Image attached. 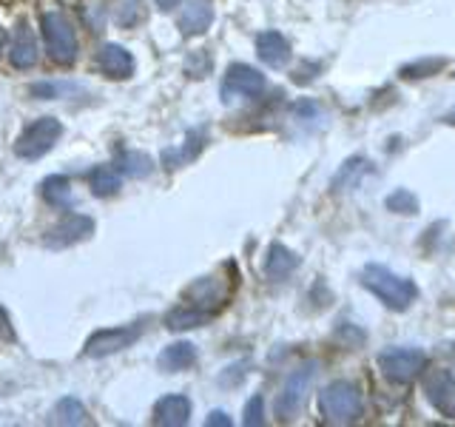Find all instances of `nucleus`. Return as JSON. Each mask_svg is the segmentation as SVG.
Here are the masks:
<instances>
[{
  "instance_id": "3",
  "label": "nucleus",
  "mask_w": 455,
  "mask_h": 427,
  "mask_svg": "<svg viewBox=\"0 0 455 427\" xmlns=\"http://www.w3.org/2000/svg\"><path fill=\"white\" fill-rule=\"evenodd\" d=\"M40 28H43V40H46V52L57 66H71L77 60V35L66 14L43 12Z\"/></svg>"
},
{
  "instance_id": "4",
  "label": "nucleus",
  "mask_w": 455,
  "mask_h": 427,
  "mask_svg": "<svg viewBox=\"0 0 455 427\" xmlns=\"http://www.w3.org/2000/svg\"><path fill=\"white\" fill-rule=\"evenodd\" d=\"M234 285H236L234 277H225V274H220V270H217V274L194 279L188 288L182 291V302L194 305L199 310H208L211 317H213V313H217L228 302V299H231Z\"/></svg>"
},
{
  "instance_id": "29",
  "label": "nucleus",
  "mask_w": 455,
  "mask_h": 427,
  "mask_svg": "<svg viewBox=\"0 0 455 427\" xmlns=\"http://www.w3.org/2000/svg\"><path fill=\"white\" fill-rule=\"evenodd\" d=\"M174 6H180V0H156V9L160 12H171Z\"/></svg>"
},
{
  "instance_id": "5",
  "label": "nucleus",
  "mask_w": 455,
  "mask_h": 427,
  "mask_svg": "<svg viewBox=\"0 0 455 427\" xmlns=\"http://www.w3.org/2000/svg\"><path fill=\"white\" fill-rule=\"evenodd\" d=\"M63 137V123L57 117H40L23 128V134L14 140V154L20 160H37V157L49 154L54 142Z\"/></svg>"
},
{
  "instance_id": "22",
  "label": "nucleus",
  "mask_w": 455,
  "mask_h": 427,
  "mask_svg": "<svg viewBox=\"0 0 455 427\" xmlns=\"http://www.w3.org/2000/svg\"><path fill=\"white\" fill-rule=\"evenodd\" d=\"M117 165H120L123 174H128V177H146L154 163H151V157L142 154V151H123Z\"/></svg>"
},
{
  "instance_id": "14",
  "label": "nucleus",
  "mask_w": 455,
  "mask_h": 427,
  "mask_svg": "<svg viewBox=\"0 0 455 427\" xmlns=\"http://www.w3.org/2000/svg\"><path fill=\"white\" fill-rule=\"evenodd\" d=\"M213 23V4L211 0H188L180 14V32L185 37L205 35Z\"/></svg>"
},
{
  "instance_id": "9",
  "label": "nucleus",
  "mask_w": 455,
  "mask_h": 427,
  "mask_svg": "<svg viewBox=\"0 0 455 427\" xmlns=\"http://www.w3.org/2000/svg\"><path fill=\"white\" fill-rule=\"evenodd\" d=\"M265 92V75L259 68L245 66V63H234L228 66L225 80H222V100L231 103L236 97H259Z\"/></svg>"
},
{
  "instance_id": "8",
  "label": "nucleus",
  "mask_w": 455,
  "mask_h": 427,
  "mask_svg": "<svg viewBox=\"0 0 455 427\" xmlns=\"http://www.w3.org/2000/svg\"><path fill=\"white\" fill-rule=\"evenodd\" d=\"M142 336V325H120V327H106L89 336V342L83 345V356L89 359H103V356L120 353L125 348H132L134 342Z\"/></svg>"
},
{
  "instance_id": "2",
  "label": "nucleus",
  "mask_w": 455,
  "mask_h": 427,
  "mask_svg": "<svg viewBox=\"0 0 455 427\" xmlns=\"http://www.w3.org/2000/svg\"><path fill=\"white\" fill-rule=\"evenodd\" d=\"M362 391L353 382H331L319 391V413L327 424H350L362 416Z\"/></svg>"
},
{
  "instance_id": "31",
  "label": "nucleus",
  "mask_w": 455,
  "mask_h": 427,
  "mask_svg": "<svg viewBox=\"0 0 455 427\" xmlns=\"http://www.w3.org/2000/svg\"><path fill=\"white\" fill-rule=\"evenodd\" d=\"M4 43H6V32L0 28V49H4Z\"/></svg>"
},
{
  "instance_id": "6",
  "label": "nucleus",
  "mask_w": 455,
  "mask_h": 427,
  "mask_svg": "<svg viewBox=\"0 0 455 427\" xmlns=\"http://www.w3.org/2000/svg\"><path fill=\"white\" fill-rule=\"evenodd\" d=\"M313 376H316V362H305V365H299L288 379H284L282 393L276 399V416L282 422L293 419L299 413V407L305 405V396L310 391Z\"/></svg>"
},
{
  "instance_id": "23",
  "label": "nucleus",
  "mask_w": 455,
  "mask_h": 427,
  "mask_svg": "<svg viewBox=\"0 0 455 427\" xmlns=\"http://www.w3.org/2000/svg\"><path fill=\"white\" fill-rule=\"evenodd\" d=\"M447 66V57H424V60H416L402 68V77L404 80H421V77H430L435 71H441Z\"/></svg>"
},
{
  "instance_id": "19",
  "label": "nucleus",
  "mask_w": 455,
  "mask_h": 427,
  "mask_svg": "<svg viewBox=\"0 0 455 427\" xmlns=\"http://www.w3.org/2000/svg\"><path fill=\"white\" fill-rule=\"evenodd\" d=\"M213 317L208 310H199L194 305H177L174 310H168V317H165V327L168 331H191V327H203L208 325Z\"/></svg>"
},
{
  "instance_id": "18",
  "label": "nucleus",
  "mask_w": 455,
  "mask_h": 427,
  "mask_svg": "<svg viewBox=\"0 0 455 427\" xmlns=\"http://www.w3.org/2000/svg\"><path fill=\"white\" fill-rule=\"evenodd\" d=\"M299 265V256L293 251H288L284 246H279V242H274V246L267 248V256H265V274L267 279H288L293 274V268Z\"/></svg>"
},
{
  "instance_id": "25",
  "label": "nucleus",
  "mask_w": 455,
  "mask_h": 427,
  "mask_svg": "<svg viewBox=\"0 0 455 427\" xmlns=\"http://www.w3.org/2000/svg\"><path fill=\"white\" fill-rule=\"evenodd\" d=\"M384 205H387L390 211H395V214H419V199L412 197L410 191H404V189H398L395 194H390L387 199H384Z\"/></svg>"
},
{
  "instance_id": "13",
  "label": "nucleus",
  "mask_w": 455,
  "mask_h": 427,
  "mask_svg": "<svg viewBox=\"0 0 455 427\" xmlns=\"http://www.w3.org/2000/svg\"><path fill=\"white\" fill-rule=\"evenodd\" d=\"M9 63L14 68H32L37 63V40L28 20H18V28H14V43H12V52H9Z\"/></svg>"
},
{
  "instance_id": "21",
  "label": "nucleus",
  "mask_w": 455,
  "mask_h": 427,
  "mask_svg": "<svg viewBox=\"0 0 455 427\" xmlns=\"http://www.w3.org/2000/svg\"><path fill=\"white\" fill-rule=\"evenodd\" d=\"M40 194H43V199H46V203L54 205V208H68V205H71V185H68V180L60 177V174H54V177H46V180H43Z\"/></svg>"
},
{
  "instance_id": "15",
  "label": "nucleus",
  "mask_w": 455,
  "mask_h": 427,
  "mask_svg": "<svg viewBox=\"0 0 455 427\" xmlns=\"http://www.w3.org/2000/svg\"><path fill=\"white\" fill-rule=\"evenodd\" d=\"M97 63L111 80H123L134 71V57L128 49H123L120 43H106L97 54Z\"/></svg>"
},
{
  "instance_id": "1",
  "label": "nucleus",
  "mask_w": 455,
  "mask_h": 427,
  "mask_svg": "<svg viewBox=\"0 0 455 427\" xmlns=\"http://www.w3.org/2000/svg\"><path fill=\"white\" fill-rule=\"evenodd\" d=\"M362 285H364L370 294H376L381 302L387 305V308H393V310H407L412 302H416V296H419L416 282L398 277L395 270L384 268L379 262L364 265V270H362Z\"/></svg>"
},
{
  "instance_id": "10",
  "label": "nucleus",
  "mask_w": 455,
  "mask_h": 427,
  "mask_svg": "<svg viewBox=\"0 0 455 427\" xmlns=\"http://www.w3.org/2000/svg\"><path fill=\"white\" fill-rule=\"evenodd\" d=\"M424 393H427V402H430L441 416L455 419V376L450 370L438 367L430 370L424 376Z\"/></svg>"
},
{
  "instance_id": "30",
  "label": "nucleus",
  "mask_w": 455,
  "mask_h": 427,
  "mask_svg": "<svg viewBox=\"0 0 455 427\" xmlns=\"http://www.w3.org/2000/svg\"><path fill=\"white\" fill-rule=\"evenodd\" d=\"M444 123H450V125H455V111H452V114H447V117H444Z\"/></svg>"
},
{
  "instance_id": "17",
  "label": "nucleus",
  "mask_w": 455,
  "mask_h": 427,
  "mask_svg": "<svg viewBox=\"0 0 455 427\" xmlns=\"http://www.w3.org/2000/svg\"><path fill=\"white\" fill-rule=\"evenodd\" d=\"M194 362H196V348L191 342H174V345H168L160 353V359H156L163 374H182V370H188Z\"/></svg>"
},
{
  "instance_id": "20",
  "label": "nucleus",
  "mask_w": 455,
  "mask_h": 427,
  "mask_svg": "<svg viewBox=\"0 0 455 427\" xmlns=\"http://www.w3.org/2000/svg\"><path fill=\"white\" fill-rule=\"evenodd\" d=\"M120 185H123L120 168H114V165H94L89 171V189L97 197H114V194L120 191Z\"/></svg>"
},
{
  "instance_id": "12",
  "label": "nucleus",
  "mask_w": 455,
  "mask_h": 427,
  "mask_svg": "<svg viewBox=\"0 0 455 427\" xmlns=\"http://www.w3.org/2000/svg\"><path fill=\"white\" fill-rule=\"evenodd\" d=\"M188 419H191V402H188V396H182V393L163 396L160 402L154 405V424H160V427H182V424H188Z\"/></svg>"
},
{
  "instance_id": "27",
  "label": "nucleus",
  "mask_w": 455,
  "mask_h": 427,
  "mask_svg": "<svg viewBox=\"0 0 455 427\" xmlns=\"http://www.w3.org/2000/svg\"><path fill=\"white\" fill-rule=\"evenodd\" d=\"M0 339H4V342H14V339H18V334H14L12 319H9V313H6L4 305H0Z\"/></svg>"
},
{
  "instance_id": "16",
  "label": "nucleus",
  "mask_w": 455,
  "mask_h": 427,
  "mask_svg": "<svg viewBox=\"0 0 455 427\" xmlns=\"http://www.w3.org/2000/svg\"><path fill=\"white\" fill-rule=\"evenodd\" d=\"M256 54L259 60L270 68H282L291 60V43L284 40V35L279 32H262L256 37Z\"/></svg>"
},
{
  "instance_id": "24",
  "label": "nucleus",
  "mask_w": 455,
  "mask_h": 427,
  "mask_svg": "<svg viewBox=\"0 0 455 427\" xmlns=\"http://www.w3.org/2000/svg\"><path fill=\"white\" fill-rule=\"evenodd\" d=\"M54 413H57V422L60 424H85L89 422V413H85V407L77 402V399H60Z\"/></svg>"
},
{
  "instance_id": "26",
  "label": "nucleus",
  "mask_w": 455,
  "mask_h": 427,
  "mask_svg": "<svg viewBox=\"0 0 455 427\" xmlns=\"http://www.w3.org/2000/svg\"><path fill=\"white\" fill-rule=\"evenodd\" d=\"M245 422L248 427H259V424H265V402H262V396L256 393V396H251V402L245 405Z\"/></svg>"
},
{
  "instance_id": "11",
  "label": "nucleus",
  "mask_w": 455,
  "mask_h": 427,
  "mask_svg": "<svg viewBox=\"0 0 455 427\" xmlns=\"http://www.w3.org/2000/svg\"><path fill=\"white\" fill-rule=\"evenodd\" d=\"M94 234V220L92 217H83V214H68L54 228H49L46 234V246L49 248H68V246H77V242L89 239Z\"/></svg>"
},
{
  "instance_id": "28",
  "label": "nucleus",
  "mask_w": 455,
  "mask_h": 427,
  "mask_svg": "<svg viewBox=\"0 0 455 427\" xmlns=\"http://www.w3.org/2000/svg\"><path fill=\"white\" fill-rule=\"evenodd\" d=\"M205 424H208V427H217V424H222V427H231V419H228V413H222V410H213L211 416L205 419Z\"/></svg>"
},
{
  "instance_id": "7",
  "label": "nucleus",
  "mask_w": 455,
  "mask_h": 427,
  "mask_svg": "<svg viewBox=\"0 0 455 427\" xmlns=\"http://www.w3.org/2000/svg\"><path fill=\"white\" fill-rule=\"evenodd\" d=\"M427 365V356L419 348H390L379 353L381 374L395 384H407L416 379Z\"/></svg>"
}]
</instances>
